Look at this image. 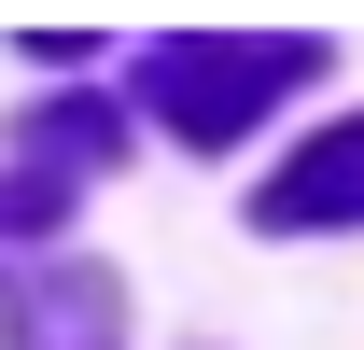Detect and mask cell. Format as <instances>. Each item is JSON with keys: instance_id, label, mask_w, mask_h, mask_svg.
Returning a JSON list of instances; mask_svg holds the SVG:
<instances>
[{"instance_id": "7a4b0ae2", "label": "cell", "mask_w": 364, "mask_h": 350, "mask_svg": "<svg viewBox=\"0 0 364 350\" xmlns=\"http://www.w3.org/2000/svg\"><path fill=\"white\" fill-rule=\"evenodd\" d=\"M267 224H364V112H350V127H322L309 154L267 182Z\"/></svg>"}, {"instance_id": "6da1fadb", "label": "cell", "mask_w": 364, "mask_h": 350, "mask_svg": "<svg viewBox=\"0 0 364 350\" xmlns=\"http://www.w3.org/2000/svg\"><path fill=\"white\" fill-rule=\"evenodd\" d=\"M322 70L309 28H182V43L140 56V98H154V127L196 140V154H225V140L267 127V98H294Z\"/></svg>"}, {"instance_id": "3957f363", "label": "cell", "mask_w": 364, "mask_h": 350, "mask_svg": "<svg viewBox=\"0 0 364 350\" xmlns=\"http://www.w3.org/2000/svg\"><path fill=\"white\" fill-rule=\"evenodd\" d=\"M14 350H112V280L98 266H43L14 295Z\"/></svg>"}, {"instance_id": "277c9868", "label": "cell", "mask_w": 364, "mask_h": 350, "mask_svg": "<svg viewBox=\"0 0 364 350\" xmlns=\"http://www.w3.org/2000/svg\"><path fill=\"white\" fill-rule=\"evenodd\" d=\"M56 224V182H0V238H43Z\"/></svg>"}]
</instances>
